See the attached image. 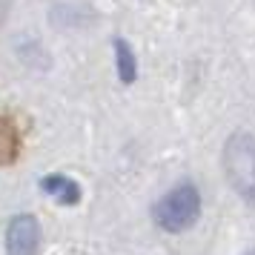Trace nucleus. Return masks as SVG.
Wrapping results in <instances>:
<instances>
[{
    "label": "nucleus",
    "instance_id": "3",
    "mask_svg": "<svg viewBox=\"0 0 255 255\" xmlns=\"http://www.w3.org/2000/svg\"><path fill=\"white\" fill-rule=\"evenodd\" d=\"M6 253L9 255H37L40 253V221L32 212H20L6 227Z\"/></svg>",
    "mask_w": 255,
    "mask_h": 255
},
{
    "label": "nucleus",
    "instance_id": "1",
    "mask_svg": "<svg viewBox=\"0 0 255 255\" xmlns=\"http://www.w3.org/2000/svg\"><path fill=\"white\" fill-rule=\"evenodd\" d=\"M224 175L247 204H255V138L250 132H232L224 143Z\"/></svg>",
    "mask_w": 255,
    "mask_h": 255
},
{
    "label": "nucleus",
    "instance_id": "5",
    "mask_svg": "<svg viewBox=\"0 0 255 255\" xmlns=\"http://www.w3.org/2000/svg\"><path fill=\"white\" fill-rule=\"evenodd\" d=\"M112 46H115V69H118L121 83H127V86L135 83V78H138V58H135L132 46H129L124 37H115Z\"/></svg>",
    "mask_w": 255,
    "mask_h": 255
},
{
    "label": "nucleus",
    "instance_id": "2",
    "mask_svg": "<svg viewBox=\"0 0 255 255\" xmlns=\"http://www.w3.org/2000/svg\"><path fill=\"white\" fill-rule=\"evenodd\" d=\"M152 218L163 232H186L189 227H195V221L201 218V192H198V186L189 184V181L172 186L155 204Z\"/></svg>",
    "mask_w": 255,
    "mask_h": 255
},
{
    "label": "nucleus",
    "instance_id": "6",
    "mask_svg": "<svg viewBox=\"0 0 255 255\" xmlns=\"http://www.w3.org/2000/svg\"><path fill=\"white\" fill-rule=\"evenodd\" d=\"M244 255H255V250H250V253H244Z\"/></svg>",
    "mask_w": 255,
    "mask_h": 255
},
{
    "label": "nucleus",
    "instance_id": "4",
    "mask_svg": "<svg viewBox=\"0 0 255 255\" xmlns=\"http://www.w3.org/2000/svg\"><path fill=\"white\" fill-rule=\"evenodd\" d=\"M40 189L52 201H58L60 207H75L83 195L81 184L75 178H69V175H46V178H40Z\"/></svg>",
    "mask_w": 255,
    "mask_h": 255
}]
</instances>
